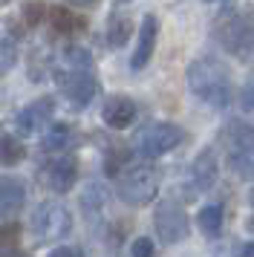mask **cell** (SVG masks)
Instances as JSON below:
<instances>
[{
  "instance_id": "obj_34",
  "label": "cell",
  "mask_w": 254,
  "mask_h": 257,
  "mask_svg": "<svg viewBox=\"0 0 254 257\" xmlns=\"http://www.w3.org/2000/svg\"><path fill=\"white\" fill-rule=\"evenodd\" d=\"M0 130H3V127H0Z\"/></svg>"
},
{
  "instance_id": "obj_25",
  "label": "cell",
  "mask_w": 254,
  "mask_h": 257,
  "mask_svg": "<svg viewBox=\"0 0 254 257\" xmlns=\"http://www.w3.org/2000/svg\"><path fill=\"white\" fill-rule=\"evenodd\" d=\"M46 15H49V6L44 0H26L21 9V21H23V26L35 29V26H41L46 21Z\"/></svg>"
},
{
  "instance_id": "obj_28",
  "label": "cell",
  "mask_w": 254,
  "mask_h": 257,
  "mask_svg": "<svg viewBox=\"0 0 254 257\" xmlns=\"http://www.w3.org/2000/svg\"><path fill=\"white\" fill-rule=\"evenodd\" d=\"M49 254H52V257H81V254H87V251H84L81 245H67V243H64V245H55Z\"/></svg>"
},
{
  "instance_id": "obj_8",
  "label": "cell",
  "mask_w": 254,
  "mask_h": 257,
  "mask_svg": "<svg viewBox=\"0 0 254 257\" xmlns=\"http://www.w3.org/2000/svg\"><path fill=\"white\" fill-rule=\"evenodd\" d=\"M153 228H156V237H159L165 245H176L185 243L191 237V217L179 199H162L156 202V211H153Z\"/></svg>"
},
{
  "instance_id": "obj_31",
  "label": "cell",
  "mask_w": 254,
  "mask_h": 257,
  "mask_svg": "<svg viewBox=\"0 0 254 257\" xmlns=\"http://www.w3.org/2000/svg\"><path fill=\"white\" fill-rule=\"evenodd\" d=\"M248 205H251V211H254V188L248 191Z\"/></svg>"
},
{
  "instance_id": "obj_9",
  "label": "cell",
  "mask_w": 254,
  "mask_h": 257,
  "mask_svg": "<svg viewBox=\"0 0 254 257\" xmlns=\"http://www.w3.org/2000/svg\"><path fill=\"white\" fill-rule=\"evenodd\" d=\"M217 41H219V47L225 52H231L234 58H242V61L251 58L254 55V21L240 12H231L217 26Z\"/></svg>"
},
{
  "instance_id": "obj_14",
  "label": "cell",
  "mask_w": 254,
  "mask_h": 257,
  "mask_svg": "<svg viewBox=\"0 0 254 257\" xmlns=\"http://www.w3.org/2000/svg\"><path fill=\"white\" fill-rule=\"evenodd\" d=\"M26 208V182L0 174V220H15Z\"/></svg>"
},
{
  "instance_id": "obj_26",
  "label": "cell",
  "mask_w": 254,
  "mask_h": 257,
  "mask_svg": "<svg viewBox=\"0 0 254 257\" xmlns=\"http://www.w3.org/2000/svg\"><path fill=\"white\" fill-rule=\"evenodd\" d=\"M240 107H242V113L254 116V75H251V78H245V84H242V90H240Z\"/></svg>"
},
{
  "instance_id": "obj_24",
  "label": "cell",
  "mask_w": 254,
  "mask_h": 257,
  "mask_svg": "<svg viewBox=\"0 0 254 257\" xmlns=\"http://www.w3.org/2000/svg\"><path fill=\"white\" fill-rule=\"evenodd\" d=\"M15 38H18L15 32H6V35L0 38V78L18 64V41Z\"/></svg>"
},
{
  "instance_id": "obj_17",
  "label": "cell",
  "mask_w": 254,
  "mask_h": 257,
  "mask_svg": "<svg viewBox=\"0 0 254 257\" xmlns=\"http://www.w3.org/2000/svg\"><path fill=\"white\" fill-rule=\"evenodd\" d=\"M78 142V133L72 130V124H67V121H49L44 127V133H41V151L44 153H58V151H69L72 145Z\"/></svg>"
},
{
  "instance_id": "obj_33",
  "label": "cell",
  "mask_w": 254,
  "mask_h": 257,
  "mask_svg": "<svg viewBox=\"0 0 254 257\" xmlns=\"http://www.w3.org/2000/svg\"><path fill=\"white\" fill-rule=\"evenodd\" d=\"M118 3H130V0H118Z\"/></svg>"
},
{
  "instance_id": "obj_16",
  "label": "cell",
  "mask_w": 254,
  "mask_h": 257,
  "mask_svg": "<svg viewBox=\"0 0 254 257\" xmlns=\"http://www.w3.org/2000/svg\"><path fill=\"white\" fill-rule=\"evenodd\" d=\"M107 199H110V188L104 185L101 179H90V182L84 185V191H81V197H78L81 211H84V217L90 220L92 228L101 222L104 208H107Z\"/></svg>"
},
{
  "instance_id": "obj_12",
  "label": "cell",
  "mask_w": 254,
  "mask_h": 257,
  "mask_svg": "<svg viewBox=\"0 0 254 257\" xmlns=\"http://www.w3.org/2000/svg\"><path fill=\"white\" fill-rule=\"evenodd\" d=\"M156 38H159V18L156 15H145L142 24H139L136 32V47H133V55H130V70L139 72L145 70L153 58V49H156Z\"/></svg>"
},
{
  "instance_id": "obj_1",
  "label": "cell",
  "mask_w": 254,
  "mask_h": 257,
  "mask_svg": "<svg viewBox=\"0 0 254 257\" xmlns=\"http://www.w3.org/2000/svg\"><path fill=\"white\" fill-rule=\"evenodd\" d=\"M185 81L194 98H199L202 104L214 107V110H225L234 101L231 70L219 58H211V55L194 58L185 70Z\"/></svg>"
},
{
  "instance_id": "obj_10",
  "label": "cell",
  "mask_w": 254,
  "mask_h": 257,
  "mask_svg": "<svg viewBox=\"0 0 254 257\" xmlns=\"http://www.w3.org/2000/svg\"><path fill=\"white\" fill-rule=\"evenodd\" d=\"M219 179V159L214 148H205L194 156V162L188 168V179H185V197H196V194H208Z\"/></svg>"
},
{
  "instance_id": "obj_19",
  "label": "cell",
  "mask_w": 254,
  "mask_h": 257,
  "mask_svg": "<svg viewBox=\"0 0 254 257\" xmlns=\"http://www.w3.org/2000/svg\"><path fill=\"white\" fill-rule=\"evenodd\" d=\"M55 70V58H52V49L46 44H38L32 47V52L26 55V72H29V81L38 84V81H46Z\"/></svg>"
},
{
  "instance_id": "obj_21",
  "label": "cell",
  "mask_w": 254,
  "mask_h": 257,
  "mask_svg": "<svg viewBox=\"0 0 254 257\" xmlns=\"http://www.w3.org/2000/svg\"><path fill=\"white\" fill-rule=\"evenodd\" d=\"M26 159V148L18 139V133L0 130V168H18Z\"/></svg>"
},
{
  "instance_id": "obj_27",
  "label": "cell",
  "mask_w": 254,
  "mask_h": 257,
  "mask_svg": "<svg viewBox=\"0 0 254 257\" xmlns=\"http://www.w3.org/2000/svg\"><path fill=\"white\" fill-rule=\"evenodd\" d=\"M156 251V243L150 240V237H136V240H130V254L133 257H150Z\"/></svg>"
},
{
  "instance_id": "obj_32",
  "label": "cell",
  "mask_w": 254,
  "mask_h": 257,
  "mask_svg": "<svg viewBox=\"0 0 254 257\" xmlns=\"http://www.w3.org/2000/svg\"><path fill=\"white\" fill-rule=\"evenodd\" d=\"M202 3H217V0H202Z\"/></svg>"
},
{
  "instance_id": "obj_22",
  "label": "cell",
  "mask_w": 254,
  "mask_h": 257,
  "mask_svg": "<svg viewBox=\"0 0 254 257\" xmlns=\"http://www.w3.org/2000/svg\"><path fill=\"white\" fill-rule=\"evenodd\" d=\"M58 64L72 67V70H95V58L87 47L81 44H64V49L58 52Z\"/></svg>"
},
{
  "instance_id": "obj_30",
  "label": "cell",
  "mask_w": 254,
  "mask_h": 257,
  "mask_svg": "<svg viewBox=\"0 0 254 257\" xmlns=\"http://www.w3.org/2000/svg\"><path fill=\"white\" fill-rule=\"evenodd\" d=\"M237 254H242V257H254V240H248V243H242L240 248H237Z\"/></svg>"
},
{
  "instance_id": "obj_15",
  "label": "cell",
  "mask_w": 254,
  "mask_h": 257,
  "mask_svg": "<svg viewBox=\"0 0 254 257\" xmlns=\"http://www.w3.org/2000/svg\"><path fill=\"white\" fill-rule=\"evenodd\" d=\"M46 24H49V32L55 38H75L87 29V18L81 12H75V6L69 9L67 3V6H49Z\"/></svg>"
},
{
  "instance_id": "obj_3",
  "label": "cell",
  "mask_w": 254,
  "mask_h": 257,
  "mask_svg": "<svg viewBox=\"0 0 254 257\" xmlns=\"http://www.w3.org/2000/svg\"><path fill=\"white\" fill-rule=\"evenodd\" d=\"M225 145V165L237 179H254V124L245 121H228L222 130Z\"/></svg>"
},
{
  "instance_id": "obj_29",
  "label": "cell",
  "mask_w": 254,
  "mask_h": 257,
  "mask_svg": "<svg viewBox=\"0 0 254 257\" xmlns=\"http://www.w3.org/2000/svg\"><path fill=\"white\" fill-rule=\"evenodd\" d=\"M64 3H69V6H75V9H95L101 0H64Z\"/></svg>"
},
{
  "instance_id": "obj_6",
  "label": "cell",
  "mask_w": 254,
  "mask_h": 257,
  "mask_svg": "<svg viewBox=\"0 0 254 257\" xmlns=\"http://www.w3.org/2000/svg\"><path fill=\"white\" fill-rule=\"evenodd\" d=\"M52 78H55L58 90L64 93V98L69 101L72 110H87L95 101V95H98V75H95V70H72V67L55 64Z\"/></svg>"
},
{
  "instance_id": "obj_23",
  "label": "cell",
  "mask_w": 254,
  "mask_h": 257,
  "mask_svg": "<svg viewBox=\"0 0 254 257\" xmlns=\"http://www.w3.org/2000/svg\"><path fill=\"white\" fill-rule=\"evenodd\" d=\"M23 240V225L15 220L0 222V254H15Z\"/></svg>"
},
{
  "instance_id": "obj_13",
  "label": "cell",
  "mask_w": 254,
  "mask_h": 257,
  "mask_svg": "<svg viewBox=\"0 0 254 257\" xmlns=\"http://www.w3.org/2000/svg\"><path fill=\"white\" fill-rule=\"evenodd\" d=\"M136 101L124 93H113L107 95V101L101 107V121L107 124L110 130H124L136 121Z\"/></svg>"
},
{
  "instance_id": "obj_4",
  "label": "cell",
  "mask_w": 254,
  "mask_h": 257,
  "mask_svg": "<svg viewBox=\"0 0 254 257\" xmlns=\"http://www.w3.org/2000/svg\"><path fill=\"white\" fill-rule=\"evenodd\" d=\"M75 228L72 211L58 202V199H44L32 208L29 217V234L41 243H55V240H67Z\"/></svg>"
},
{
  "instance_id": "obj_7",
  "label": "cell",
  "mask_w": 254,
  "mask_h": 257,
  "mask_svg": "<svg viewBox=\"0 0 254 257\" xmlns=\"http://www.w3.org/2000/svg\"><path fill=\"white\" fill-rule=\"evenodd\" d=\"M78 156L72 151H58L38 165V182L52 194H67L78 182Z\"/></svg>"
},
{
  "instance_id": "obj_20",
  "label": "cell",
  "mask_w": 254,
  "mask_h": 257,
  "mask_svg": "<svg viewBox=\"0 0 254 257\" xmlns=\"http://www.w3.org/2000/svg\"><path fill=\"white\" fill-rule=\"evenodd\" d=\"M222 220H225L222 205L211 202V205H202V208H199V214H196V228L202 231V237L217 240L219 234H222Z\"/></svg>"
},
{
  "instance_id": "obj_2",
  "label": "cell",
  "mask_w": 254,
  "mask_h": 257,
  "mask_svg": "<svg viewBox=\"0 0 254 257\" xmlns=\"http://www.w3.org/2000/svg\"><path fill=\"white\" fill-rule=\"evenodd\" d=\"M159 185H162V168L153 165V159L127 162L115 174V194L130 208L150 205L156 199V194H159Z\"/></svg>"
},
{
  "instance_id": "obj_18",
  "label": "cell",
  "mask_w": 254,
  "mask_h": 257,
  "mask_svg": "<svg viewBox=\"0 0 254 257\" xmlns=\"http://www.w3.org/2000/svg\"><path fill=\"white\" fill-rule=\"evenodd\" d=\"M130 38H133V21H130V15L121 12V9L110 12L107 24H104V41H107V47L124 49Z\"/></svg>"
},
{
  "instance_id": "obj_5",
  "label": "cell",
  "mask_w": 254,
  "mask_h": 257,
  "mask_svg": "<svg viewBox=\"0 0 254 257\" xmlns=\"http://www.w3.org/2000/svg\"><path fill=\"white\" fill-rule=\"evenodd\" d=\"M185 139V133L179 124L173 121H150L145 127H139L133 133V151L142 156V159H159L165 153H171L173 148H179Z\"/></svg>"
},
{
  "instance_id": "obj_11",
  "label": "cell",
  "mask_w": 254,
  "mask_h": 257,
  "mask_svg": "<svg viewBox=\"0 0 254 257\" xmlns=\"http://www.w3.org/2000/svg\"><path fill=\"white\" fill-rule=\"evenodd\" d=\"M55 95H41L32 98L29 104H23L15 116V133L21 136H35V133H44V127L55 118Z\"/></svg>"
}]
</instances>
